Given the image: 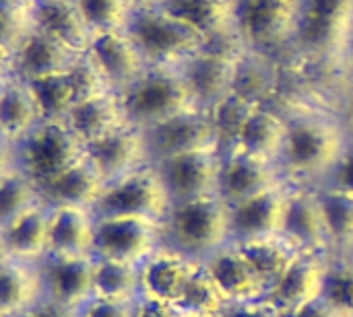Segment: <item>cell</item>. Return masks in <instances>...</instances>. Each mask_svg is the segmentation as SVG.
<instances>
[{
	"mask_svg": "<svg viewBox=\"0 0 353 317\" xmlns=\"http://www.w3.org/2000/svg\"><path fill=\"white\" fill-rule=\"evenodd\" d=\"M242 254L254 266V270L259 272V276L263 278V283H273V285L296 262V258L288 250H283L279 243H275L273 237L248 241V245L242 250Z\"/></svg>",
	"mask_w": 353,
	"mask_h": 317,
	"instance_id": "e575fe53",
	"label": "cell"
},
{
	"mask_svg": "<svg viewBox=\"0 0 353 317\" xmlns=\"http://www.w3.org/2000/svg\"><path fill=\"white\" fill-rule=\"evenodd\" d=\"M95 217L85 206H52L48 256L56 258H89L93 256Z\"/></svg>",
	"mask_w": 353,
	"mask_h": 317,
	"instance_id": "d6986e66",
	"label": "cell"
},
{
	"mask_svg": "<svg viewBox=\"0 0 353 317\" xmlns=\"http://www.w3.org/2000/svg\"><path fill=\"white\" fill-rule=\"evenodd\" d=\"M79 317H137V309L130 301H108V299H91Z\"/></svg>",
	"mask_w": 353,
	"mask_h": 317,
	"instance_id": "60d3db41",
	"label": "cell"
},
{
	"mask_svg": "<svg viewBox=\"0 0 353 317\" xmlns=\"http://www.w3.org/2000/svg\"><path fill=\"white\" fill-rule=\"evenodd\" d=\"M33 29L31 8L25 2L0 0V45L14 50Z\"/></svg>",
	"mask_w": 353,
	"mask_h": 317,
	"instance_id": "f35d334b",
	"label": "cell"
},
{
	"mask_svg": "<svg viewBox=\"0 0 353 317\" xmlns=\"http://www.w3.org/2000/svg\"><path fill=\"white\" fill-rule=\"evenodd\" d=\"M228 317H279L277 316V309L271 305V307H265V305H246L242 309H236L232 311Z\"/></svg>",
	"mask_w": 353,
	"mask_h": 317,
	"instance_id": "7dc6e473",
	"label": "cell"
},
{
	"mask_svg": "<svg viewBox=\"0 0 353 317\" xmlns=\"http://www.w3.org/2000/svg\"><path fill=\"white\" fill-rule=\"evenodd\" d=\"M325 283L327 276L319 264L296 258L288 272L275 283L273 301L277 307L288 309L294 316L298 309H302L325 293Z\"/></svg>",
	"mask_w": 353,
	"mask_h": 317,
	"instance_id": "83f0119b",
	"label": "cell"
},
{
	"mask_svg": "<svg viewBox=\"0 0 353 317\" xmlns=\"http://www.w3.org/2000/svg\"><path fill=\"white\" fill-rule=\"evenodd\" d=\"M288 134V113L279 103L254 105L225 149L279 163Z\"/></svg>",
	"mask_w": 353,
	"mask_h": 317,
	"instance_id": "2e32d148",
	"label": "cell"
},
{
	"mask_svg": "<svg viewBox=\"0 0 353 317\" xmlns=\"http://www.w3.org/2000/svg\"><path fill=\"white\" fill-rule=\"evenodd\" d=\"M12 64H14V50H8L0 45V85H4L8 78H12Z\"/></svg>",
	"mask_w": 353,
	"mask_h": 317,
	"instance_id": "c3c4849f",
	"label": "cell"
},
{
	"mask_svg": "<svg viewBox=\"0 0 353 317\" xmlns=\"http://www.w3.org/2000/svg\"><path fill=\"white\" fill-rule=\"evenodd\" d=\"M143 132L147 138L151 163H157L176 155H184V153L223 146L221 134L215 128L207 109L186 111L182 116H176Z\"/></svg>",
	"mask_w": 353,
	"mask_h": 317,
	"instance_id": "8fae6325",
	"label": "cell"
},
{
	"mask_svg": "<svg viewBox=\"0 0 353 317\" xmlns=\"http://www.w3.org/2000/svg\"><path fill=\"white\" fill-rule=\"evenodd\" d=\"M29 8L35 29L56 37L77 54L87 52L93 33L74 0H31Z\"/></svg>",
	"mask_w": 353,
	"mask_h": 317,
	"instance_id": "ffe728a7",
	"label": "cell"
},
{
	"mask_svg": "<svg viewBox=\"0 0 353 317\" xmlns=\"http://www.w3.org/2000/svg\"><path fill=\"white\" fill-rule=\"evenodd\" d=\"M128 4H130V8L132 10H137V8H151V6H159L163 0H126Z\"/></svg>",
	"mask_w": 353,
	"mask_h": 317,
	"instance_id": "f907efd6",
	"label": "cell"
},
{
	"mask_svg": "<svg viewBox=\"0 0 353 317\" xmlns=\"http://www.w3.org/2000/svg\"><path fill=\"white\" fill-rule=\"evenodd\" d=\"M41 202L37 184L17 165L0 175V231Z\"/></svg>",
	"mask_w": 353,
	"mask_h": 317,
	"instance_id": "4dcf8cb0",
	"label": "cell"
},
{
	"mask_svg": "<svg viewBox=\"0 0 353 317\" xmlns=\"http://www.w3.org/2000/svg\"><path fill=\"white\" fill-rule=\"evenodd\" d=\"M137 317H178L174 311V305L163 303V301H155V299H147L139 309Z\"/></svg>",
	"mask_w": 353,
	"mask_h": 317,
	"instance_id": "f6af8a7d",
	"label": "cell"
},
{
	"mask_svg": "<svg viewBox=\"0 0 353 317\" xmlns=\"http://www.w3.org/2000/svg\"><path fill=\"white\" fill-rule=\"evenodd\" d=\"M39 122H41L39 107L25 80L12 76L4 85H0V136L2 138L10 142H19Z\"/></svg>",
	"mask_w": 353,
	"mask_h": 317,
	"instance_id": "4316f807",
	"label": "cell"
},
{
	"mask_svg": "<svg viewBox=\"0 0 353 317\" xmlns=\"http://www.w3.org/2000/svg\"><path fill=\"white\" fill-rule=\"evenodd\" d=\"M66 122L85 144L99 140L124 126H130L116 91H108L74 103L66 116Z\"/></svg>",
	"mask_w": 353,
	"mask_h": 317,
	"instance_id": "44dd1931",
	"label": "cell"
},
{
	"mask_svg": "<svg viewBox=\"0 0 353 317\" xmlns=\"http://www.w3.org/2000/svg\"><path fill=\"white\" fill-rule=\"evenodd\" d=\"M163 225L186 252H213L232 235V206L219 194L176 202Z\"/></svg>",
	"mask_w": 353,
	"mask_h": 317,
	"instance_id": "ba28073f",
	"label": "cell"
},
{
	"mask_svg": "<svg viewBox=\"0 0 353 317\" xmlns=\"http://www.w3.org/2000/svg\"><path fill=\"white\" fill-rule=\"evenodd\" d=\"M77 56V52L66 47L56 37L33 27L14 47L12 74L21 80H33L39 76L66 72Z\"/></svg>",
	"mask_w": 353,
	"mask_h": 317,
	"instance_id": "ac0fdd59",
	"label": "cell"
},
{
	"mask_svg": "<svg viewBox=\"0 0 353 317\" xmlns=\"http://www.w3.org/2000/svg\"><path fill=\"white\" fill-rule=\"evenodd\" d=\"M285 182L279 163L223 146L219 196L228 204L244 202Z\"/></svg>",
	"mask_w": 353,
	"mask_h": 317,
	"instance_id": "7c38bea8",
	"label": "cell"
},
{
	"mask_svg": "<svg viewBox=\"0 0 353 317\" xmlns=\"http://www.w3.org/2000/svg\"><path fill=\"white\" fill-rule=\"evenodd\" d=\"M300 0H232V33L248 54L281 62L298 19Z\"/></svg>",
	"mask_w": 353,
	"mask_h": 317,
	"instance_id": "3957f363",
	"label": "cell"
},
{
	"mask_svg": "<svg viewBox=\"0 0 353 317\" xmlns=\"http://www.w3.org/2000/svg\"><path fill=\"white\" fill-rule=\"evenodd\" d=\"M141 287V272L137 264L97 260L93 299L108 301H132Z\"/></svg>",
	"mask_w": 353,
	"mask_h": 317,
	"instance_id": "1f68e13d",
	"label": "cell"
},
{
	"mask_svg": "<svg viewBox=\"0 0 353 317\" xmlns=\"http://www.w3.org/2000/svg\"><path fill=\"white\" fill-rule=\"evenodd\" d=\"M126 122L139 130H149L176 116L203 109L192 97L180 68L147 66L120 93Z\"/></svg>",
	"mask_w": 353,
	"mask_h": 317,
	"instance_id": "7a4b0ae2",
	"label": "cell"
},
{
	"mask_svg": "<svg viewBox=\"0 0 353 317\" xmlns=\"http://www.w3.org/2000/svg\"><path fill=\"white\" fill-rule=\"evenodd\" d=\"M85 151L105 186L151 163L145 132L134 126H124L99 140L85 144Z\"/></svg>",
	"mask_w": 353,
	"mask_h": 317,
	"instance_id": "5bb4252c",
	"label": "cell"
},
{
	"mask_svg": "<svg viewBox=\"0 0 353 317\" xmlns=\"http://www.w3.org/2000/svg\"><path fill=\"white\" fill-rule=\"evenodd\" d=\"M87 54L95 60V64L99 66L108 85L116 93L126 89L147 68L145 58L141 56L139 47L130 39L126 29L95 33L91 37Z\"/></svg>",
	"mask_w": 353,
	"mask_h": 317,
	"instance_id": "e0dca14e",
	"label": "cell"
},
{
	"mask_svg": "<svg viewBox=\"0 0 353 317\" xmlns=\"http://www.w3.org/2000/svg\"><path fill=\"white\" fill-rule=\"evenodd\" d=\"M91 33L124 31L132 8L126 0H74Z\"/></svg>",
	"mask_w": 353,
	"mask_h": 317,
	"instance_id": "d590c367",
	"label": "cell"
},
{
	"mask_svg": "<svg viewBox=\"0 0 353 317\" xmlns=\"http://www.w3.org/2000/svg\"><path fill=\"white\" fill-rule=\"evenodd\" d=\"M126 33L139 47L147 66L180 68V64L205 43L161 6L132 10Z\"/></svg>",
	"mask_w": 353,
	"mask_h": 317,
	"instance_id": "8992f818",
	"label": "cell"
},
{
	"mask_svg": "<svg viewBox=\"0 0 353 317\" xmlns=\"http://www.w3.org/2000/svg\"><path fill=\"white\" fill-rule=\"evenodd\" d=\"M46 299L56 305L81 311L93 299V283H95V266L97 258H56L46 256L37 262Z\"/></svg>",
	"mask_w": 353,
	"mask_h": 317,
	"instance_id": "4fadbf2b",
	"label": "cell"
},
{
	"mask_svg": "<svg viewBox=\"0 0 353 317\" xmlns=\"http://www.w3.org/2000/svg\"><path fill=\"white\" fill-rule=\"evenodd\" d=\"M46 299L39 266L8 260L0 264V317H19Z\"/></svg>",
	"mask_w": 353,
	"mask_h": 317,
	"instance_id": "7402d4cb",
	"label": "cell"
},
{
	"mask_svg": "<svg viewBox=\"0 0 353 317\" xmlns=\"http://www.w3.org/2000/svg\"><path fill=\"white\" fill-rule=\"evenodd\" d=\"M105 184L101 175L95 171L89 159H83L79 165L70 167L56 179L39 186L41 200L50 206H85L93 208L97 198L101 196Z\"/></svg>",
	"mask_w": 353,
	"mask_h": 317,
	"instance_id": "cb8c5ba5",
	"label": "cell"
},
{
	"mask_svg": "<svg viewBox=\"0 0 353 317\" xmlns=\"http://www.w3.org/2000/svg\"><path fill=\"white\" fill-rule=\"evenodd\" d=\"M194 270L178 256H155L141 270V287L147 299L176 305Z\"/></svg>",
	"mask_w": 353,
	"mask_h": 317,
	"instance_id": "f546056e",
	"label": "cell"
},
{
	"mask_svg": "<svg viewBox=\"0 0 353 317\" xmlns=\"http://www.w3.org/2000/svg\"><path fill=\"white\" fill-rule=\"evenodd\" d=\"M292 317H350L345 311H341L335 303H331L327 297H325V293L319 297V299H314V301H310L308 305H304L302 309H298L296 314Z\"/></svg>",
	"mask_w": 353,
	"mask_h": 317,
	"instance_id": "7bdbcfd3",
	"label": "cell"
},
{
	"mask_svg": "<svg viewBox=\"0 0 353 317\" xmlns=\"http://www.w3.org/2000/svg\"><path fill=\"white\" fill-rule=\"evenodd\" d=\"M246 54L248 52L242 47L236 35L230 33L205 41L180 64V72L203 109H209L232 95L236 74Z\"/></svg>",
	"mask_w": 353,
	"mask_h": 317,
	"instance_id": "5b68a950",
	"label": "cell"
},
{
	"mask_svg": "<svg viewBox=\"0 0 353 317\" xmlns=\"http://www.w3.org/2000/svg\"><path fill=\"white\" fill-rule=\"evenodd\" d=\"M66 74H68V83H70V89L74 93L77 103L112 91V87L108 85L99 66L95 64V60L87 52H83L74 58V62L70 64Z\"/></svg>",
	"mask_w": 353,
	"mask_h": 317,
	"instance_id": "74e56055",
	"label": "cell"
},
{
	"mask_svg": "<svg viewBox=\"0 0 353 317\" xmlns=\"http://www.w3.org/2000/svg\"><path fill=\"white\" fill-rule=\"evenodd\" d=\"M172 208V198L153 163L134 169L132 173L108 184L93 204L95 219L139 217L165 223Z\"/></svg>",
	"mask_w": 353,
	"mask_h": 317,
	"instance_id": "52a82bcc",
	"label": "cell"
},
{
	"mask_svg": "<svg viewBox=\"0 0 353 317\" xmlns=\"http://www.w3.org/2000/svg\"><path fill=\"white\" fill-rule=\"evenodd\" d=\"M225 299L248 301L261 295L265 283L242 252L219 254L207 268Z\"/></svg>",
	"mask_w": 353,
	"mask_h": 317,
	"instance_id": "f1b7e54d",
	"label": "cell"
},
{
	"mask_svg": "<svg viewBox=\"0 0 353 317\" xmlns=\"http://www.w3.org/2000/svg\"><path fill=\"white\" fill-rule=\"evenodd\" d=\"M52 206L43 200L14 219L2 233L12 260L37 264L48 256Z\"/></svg>",
	"mask_w": 353,
	"mask_h": 317,
	"instance_id": "603a6c76",
	"label": "cell"
},
{
	"mask_svg": "<svg viewBox=\"0 0 353 317\" xmlns=\"http://www.w3.org/2000/svg\"><path fill=\"white\" fill-rule=\"evenodd\" d=\"M159 6L203 41L232 33V0H163Z\"/></svg>",
	"mask_w": 353,
	"mask_h": 317,
	"instance_id": "484cf974",
	"label": "cell"
},
{
	"mask_svg": "<svg viewBox=\"0 0 353 317\" xmlns=\"http://www.w3.org/2000/svg\"><path fill=\"white\" fill-rule=\"evenodd\" d=\"M341 113L347 122V126H353V83L350 85V89L345 91L343 99H341Z\"/></svg>",
	"mask_w": 353,
	"mask_h": 317,
	"instance_id": "681fc988",
	"label": "cell"
},
{
	"mask_svg": "<svg viewBox=\"0 0 353 317\" xmlns=\"http://www.w3.org/2000/svg\"><path fill=\"white\" fill-rule=\"evenodd\" d=\"M325 186L337 188V190L347 192V194L353 196V136L352 140H350V144H347V149H345V153L337 161L335 169L327 177Z\"/></svg>",
	"mask_w": 353,
	"mask_h": 317,
	"instance_id": "b9f144b4",
	"label": "cell"
},
{
	"mask_svg": "<svg viewBox=\"0 0 353 317\" xmlns=\"http://www.w3.org/2000/svg\"><path fill=\"white\" fill-rule=\"evenodd\" d=\"M163 223L139 217L95 219L93 256L97 260H114L139 264L153 256L161 239Z\"/></svg>",
	"mask_w": 353,
	"mask_h": 317,
	"instance_id": "9c48e42d",
	"label": "cell"
},
{
	"mask_svg": "<svg viewBox=\"0 0 353 317\" xmlns=\"http://www.w3.org/2000/svg\"><path fill=\"white\" fill-rule=\"evenodd\" d=\"M223 146L176 155L153 163L165 184L172 204L219 194Z\"/></svg>",
	"mask_w": 353,
	"mask_h": 317,
	"instance_id": "30bf717a",
	"label": "cell"
},
{
	"mask_svg": "<svg viewBox=\"0 0 353 317\" xmlns=\"http://www.w3.org/2000/svg\"><path fill=\"white\" fill-rule=\"evenodd\" d=\"M19 317H79V311L64 309V307L56 305L54 301L43 299L41 303H37L35 307H31L29 311H25L23 316Z\"/></svg>",
	"mask_w": 353,
	"mask_h": 317,
	"instance_id": "ee69618b",
	"label": "cell"
},
{
	"mask_svg": "<svg viewBox=\"0 0 353 317\" xmlns=\"http://www.w3.org/2000/svg\"><path fill=\"white\" fill-rule=\"evenodd\" d=\"M14 157L17 167L39 188L87 159V151L66 120H41L14 142Z\"/></svg>",
	"mask_w": 353,
	"mask_h": 317,
	"instance_id": "277c9868",
	"label": "cell"
},
{
	"mask_svg": "<svg viewBox=\"0 0 353 317\" xmlns=\"http://www.w3.org/2000/svg\"><path fill=\"white\" fill-rule=\"evenodd\" d=\"M345 64H347V70H350V76H352V83H353V27H352V33H350V39H347Z\"/></svg>",
	"mask_w": 353,
	"mask_h": 317,
	"instance_id": "816d5d0a",
	"label": "cell"
},
{
	"mask_svg": "<svg viewBox=\"0 0 353 317\" xmlns=\"http://www.w3.org/2000/svg\"><path fill=\"white\" fill-rule=\"evenodd\" d=\"M290 190L292 188L285 182L244 202L230 204L232 206V233L242 237L244 241L275 237L283 233L288 204H290Z\"/></svg>",
	"mask_w": 353,
	"mask_h": 317,
	"instance_id": "9a60e30c",
	"label": "cell"
},
{
	"mask_svg": "<svg viewBox=\"0 0 353 317\" xmlns=\"http://www.w3.org/2000/svg\"><path fill=\"white\" fill-rule=\"evenodd\" d=\"M283 233L308 248H323L327 239H331L327 231L319 190H308L304 186L290 190V204H288Z\"/></svg>",
	"mask_w": 353,
	"mask_h": 317,
	"instance_id": "d4e9b609",
	"label": "cell"
},
{
	"mask_svg": "<svg viewBox=\"0 0 353 317\" xmlns=\"http://www.w3.org/2000/svg\"><path fill=\"white\" fill-rule=\"evenodd\" d=\"M279 105L288 113V134L279 157L285 179L327 182L352 140L341 109L312 97H292Z\"/></svg>",
	"mask_w": 353,
	"mask_h": 317,
	"instance_id": "6da1fadb",
	"label": "cell"
},
{
	"mask_svg": "<svg viewBox=\"0 0 353 317\" xmlns=\"http://www.w3.org/2000/svg\"><path fill=\"white\" fill-rule=\"evenodd\" d=\"M325 223L329 237L343 243L353 245V196L341 192L331 186H323L319 190Z\"/></svg>",
	"mask_w": 353,
	"mask_h": 317,
	"instance_id": "836d02e7",
	"label": "cell"
},
{
	"mask_svg": "<svg viewBox=\"0 0 353 317\" xmlns=\"http://www.w3.org/2000/svg\"><path fill=\"white\" fill-rule=\"evenodd\" d=\"M225 297L211 278L209 272H192L180 301L174 307H182L194 314H217L223 305Z\"/></svg>",
	"mask_w": 353,
	"mask_h": 317,
	"instance_id": "8d00e7d4",
	"label": "cell"
},
{
	"mask_svg": "<svg viewBox=\"0 0 353 317\" xmlns=\"http://www.w3.org/2000/svg\"><path fill=\"white\" fill-rule=\"evenodd\" d=\"M325 297L335 303L341 311L353 317V266L341 268L327 276L325 283Z\"/></svg>",
	"mask_w": 353,
	"mask_h": 317,
	"instance_id": "ab89813d",
	"label": "cell"
},
{
	"mask_svg": "<svg viewBox=\"0 0 353 317\" xmlns=\"http://www.w3.org/2000/svg\"><path fill=\"white\" fill-rule=\"evenodd\" d=\"M8 260H12V258H10V252H8V248H6L4 237H2V233H0V264H4V262H8Z\"/></svg>",
	"mask_w": 353,
	"mask_h": 317,
	"instance_id": "f5cc1de1",
	"label": "cell"
},
{
	"mask_svg": "<svg viewBox=\"0 0 353 317\" xmlns=\"http://www.w3.org/2000/svg\"><path fill=\"white\" fill-rule=\"evenodd\" d=\"M17 165V157H14V142L6 140L0 136V175L6 173L8 169H12Z\"/></svg>",
	"mask_w": 353,
	"mask_h": 317,
	"instance_id": "bcb514c9",
	"label": "cell"
},
{
	"mask_svg": "<svg viewBox=\"0 0 353 317\" xmlns=\"http://www.w3.org/2000/svg\"><path fill=\"white\" fill-rule=\"evenodd\" d=\"M33 99L39 107L41 120H66L74 101V93L68 83L66 72L39 76L33 80H25Z\"/></svg>",
	"mask_w": 353,
	"mask_h": 317,
	"instance_id": "d6a6232c",
	"label": "cell"
},
{
	"mask_svg": "<svg viewBox=\"0 0 353 317\" xmlns=\"http://www.w3.org/2000/svg\"><path fill=\"white\" fill-rule=\"evenodd\" d=\"M17 2H25V4H29L31 0H17Z\"/></svg>",
	"mask_w": 353,
	"mask_h": 317,
	"instance_id": "db71d44e",
	"label": "cell"
}]
</instances>
